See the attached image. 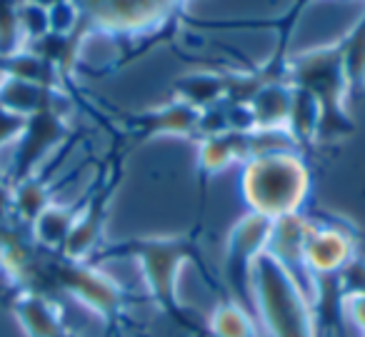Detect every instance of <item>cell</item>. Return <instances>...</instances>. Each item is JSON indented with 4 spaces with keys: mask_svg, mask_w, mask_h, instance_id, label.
Returning a JSON list of instances; mask_svg holds the SVG:
<instances>
[{
    "mask_svg": "<svg viewBox=\"0 0 365 337\" xmlns=\"http://www.w3.org/2000/svg\"><path fill=\"white\" fill-rule=\"evenodd\" d=\"M285 81L305 90L320 108L318 142H333L350 135L355 128L348 113L350 85L343 66L340 43H328L288 58Z\"/></svg>",
    "mask_w": 365,
    "mask_h": 337,
    "instance_id": "obj_1",
    "label": "cell"
},
{
    "mask_svg": "<svg viewBox=\"0 0 365 337\" xmlns=\"http://www.w3.org/2000/svg\"><path fill=\"white\" fill-rule=\"evenodd\" d=\"M240 192L255 215L268 220L298 215L310 197V170L300 152L253 157L243 162Z\"/></svg>",
    "mask_w": 365,
    "mask_h": 337,
    "instance_id": "obj_2",
    "label": "cell"
},
{
    "mask_svg": "<svg viewBox=\"0 0 365 337\" xmlns=\"http://www.w3.org/2000/svg\"><path fill=\"white\" fill-rule=\"evenodd\" d=\"M253 307L265 337H315L308 292L268 250L255 260L250 275Z\"/></svg>",
    "mask_w": 365,
    "mask_h": 337,
    "instance_id": "obj_3",
    "label": "cell"
},
{
    "mask_svg": "<svg viewBox=\"0 0 365 337\" xmlns=\"http://www.w3.org/2000/svg\"><path fill=\"white\" fill-rule=\"evenodd\" d=\"M81 13V28L108 36H148L163 33L188 0H71Z\"/></svg>",
    "mask_w": 365,
    "mask_h": 337,
    "instance_id": "obj_4",
    "label": "cell"
},
{
    "mask_svg": "<svg viewBox=\"0 0 365 337\" xmlns=\"http://www.w3.org/2000/svg\"><path fill=\"white\" fill-rule=\"evenodd\" d=\"M113 252L135 257L158 305L168 312H178L175 285L182 265L195 257L193 237H143V240L123 242Z\"/></svg>",
    "mask_w": 365,
    "mask_h": 337,
    "instance_id": "obj_5",
    "label": "cell"
},
{
    "mask_svg": "<svg viewBox=\"0 0 365 337\" xmlns=\"http://www.w3.org/2000/svg\"><path fill=\"white\" fill-rule=\"evenodd\" d=\"M273 220L255 212H245L228 232L225 240V280L233 290V300L245 310L253 307V290H250V275L253 265L265 250Z\"/></svg>",
    "mask_w": 365,
    "mask_h": 337,
    "instance_id": "obj_6",
    "label": "cell"
},
{
    "mask_svg": "<svg viewBox=\"0 0 365 337\" xmlns=\"http://www.w3.org/2000/svg\"><path fill=\"white\" fill-rule=\"evenodd\" d=\"M358 255L355 237L348 227L330 225V222H315L308 217V230L303 242V262L305 270L315 277L338 275L353 257Z\"/></svg>",
    "mask_w": 365,
    "mask_h": 337,
    "instance_id": "obj_7",
    "label": "cell"
},
{
    "mask_svg": "<svg viewBox=\"0 0 365 337\" xmlns=\"http://www.w3.org/2000/svg\"><path fill=\"white\" fill-rule=\"evenodd\" d=\"M63 138H66V123H63L58 108H46V110H38L28 118L26 130L21 133V142H18L16 152V172H13L16 185L31 177L33 167Z\"/></svg>",
    "mask_w": 365,
    "mask_h": 337,
    "instance_id": "obj_8",
    "label": "cell"
},
{
    "mask_svg": "<svg viewBox=\"0 0 365 337\" xmlns=\"http://www.w3.org/2000/svg\"><path fill=\"white\" fill-rule=\"evenodd\" d=\"M198 120L200 110L190 108L188 103L173 100L168 105L153 108V110H140L133 115V130L138 138L153 135H180V138H198Z\"/></svg>",
    "mask_w": 365,
    "mask_h": 337,
    "instance_id": "obj_9",
    "label": "cell"
},
{
    "mask_svg": "<svg viewBox=\"0 0 365 337\" xmlns=\"http://www.w3.org/2000/svg\"><path fill=\"white\" fill-rule=\"evenodd\" d=\"M61 280L81 300H86L91 307L101 310L103 315H113L120 307V290L108 277H103L98 270H93V267H86L73 260L61 270Z\"/></svg>",
    "mask_w": 365,
    "mask_h": 337,
    "instance_id": "obj_10",
    "label": "cell"
},
{
    "mask_svg": "<svg viewBox=\"0 0 365 337\" xmlns=\"http://www.w3.org/2000/svg\"><path fill=\"white\" fill-rule=\"evenodd\" d=\"M108 197H110V190L103 187V190H98L96 195L88 200L86 210L78 212L76 225H73L71 235H68L66 245H63V252H66L71 260L78 262L81 257H86L88 252L96 247L98 237H101V230H103V217H106Z\"/></svg>",
    "mask_w": 365,
    "mask_h": 337,
    "instance_id": "obj_11",
    "label": "cell"
},
{
    "mask_svg": "<svg viewBox=\"0 0 365 337\" xmlns=\"http://www.w3.org/2000/svg\"><path fill=\"white\" fill-rule=\"evenodd\" d=\"M248 160V133H223V135L200 138L198 165L203 175H215L235 162Z\"/></svg>",
    "mask_w": 365,
    "mask_h": 337,
    "instance_id": "obj_12",
    "label": "cell"
},
{
    "mask_svg": "<svg viewBox=\"0 0 365 337\" xmlns=\"http://www.w3.org/2000/svg\"><path fill=\"white\" fill-rule=\"evenodd\" d=\"M290 100H293V88L288 81L265 83L253 100L248 103V110L253 115L255 128H288Z\"/></svg>",
    "mask_w": 365,
    "mask_h": 337,
    "instance_id": "obj_13",
    "label": "cell"
},
{
    "mask_svg": "<svg viewBox=\"0 0 365 337\" xmlns=\"http://www.w3.org/2000/svg\"><path fill=\"white\" fill-rule=\"evenodd\" d=\"M173 93L180 103H188L195 110H205L225 100V83L220 73H188L173 83Z\"/></svg>",
    "mask_w": 365,
    "mask_h": 337,
    "instance_id": "obj_14",
    "label": "cell"
},
{
    "mask_svg": "<svg viewBox=\"0 0 365 337\" xmlns=\"http://www.w3.org/2000/svg\"><path fill=\"white\" fill-rule=\"evenodd\" d=\"M338 43L340 51H343V66L345 76H348L350 95H360V93H365V8Z\"/></svg>",
    "mask_w": 365,
    "mask_h": 337,
    "instance_id": "obj_15",
    "label": "cell"
},
{
    "mask_svg": "<svg viewBox=\"0 0 365 337\" xmlns=\"http://www.w3.org/2000/svg\"><path fill=\"white\" fill-rule=\"evenodd\" d=\"M210 335L213 337H260L258 320H253L243 305L235 300L220 302L210 315Z\"/></svg>",
    "mask_w": 365,
    "mask_h": 337,
    "instance_id": "obj_16",
    "label": "cell"
},
{
    "mask_svg": "<svg viewBox=\"0 0 365 337\" xmlns=\"http://www.w3.org/2000/svg\"><path fill=\"white\" fill-rule=\"evenodd\" d=\"M288 130H290V135L298 140V145H303V142H318L320 108H318V103H315L305 90H300V88H293Z\"/></svg>",
    "mask_w": 365,
    "mask_h": 337,
    "instance_id": "obj_17",
    "label": "cell"
},
{
    "mask_svg": "<svg viewBox=\"0 0 365 337\" xmlns=\"http://www.w3.org/2000/svg\"><path fill=\"white\" fill-rule=\"evenodd\" d=\"M78 210L66 205H48L41 215L36 217V237L48 247H63L71 235L73 225H76Z\"/></svg>",
    "mask_w": 365,
    "mask_h": 337,
    "instance_id": "obj_18",
    "label": "cell"
},
{
    "mask_svg": "<svg viewBox=\"0 0 365 337\" xmlns=\"http://www.w3.org/2000/svg\"><path fill=\"white\" fill-rule=\"evenodd\" d=\"M11 202L21 217L26 222H36V217L51 205V197H48V187L38 180H23L16 185V192L11 195Z\"/></svg>",
    "mask_w": 365,
    "mask_h": 337,
    "instance_id": "obj_19",
    "label": "cell"
},
{
    "mask_svg": "<svg viewBox=\"0 0 365 337\" xmlns=\"http://www.w3.org/2000/svg\"><path fill=\"white\" fill-rule=\"evenodd\" d=\"M23 322L31 330L33 337H58V322L53 312L48 310L46 302L41 300H26L21 307Z\"/></svg>",
    "mask_w": 365,
    "mask_h": 337,
    "instance_id": "obj_20",
    "label": "cell"
},
{
    "mask_svg": "<svg viewBox=\"0 0 365 337\" xmlns=\"http://www.w3.org/2000/svg\"><path fill=\"white\" fill-rule=\"evenodd\" d=\"M18 23H21V33L28 41H38L46 33H51V16H48V8L38 6L33 0L26 3H18Z\"/></svg>",
    "mask_w": 365,
    "mask_h": 337,
    "instance_id": "obj_21",
    "label": "cell"
},
{
    "mask_svg": "<svg viewBox=\"0 0 365 337\" xmlns=\"http://www.w3.org/2000/svg\"><path fill=\"white\" fill-rule=\"evenodd\" d=\"M21 23H18V0H0V53L11 56L18 51L21 41Z\"/></svg>",
    "mask_w": 365,
    "mask_h": 337,
    "instance_id": "obj_22",
    "label": "cell"
},
{
    "mask_svg": "<svg viewBox=\"0 0 365 337\" xmlns=\"http://www.w3.org/2000/svg\"><path fill=\"white\" fill-rule=\"evenodd\" d=\"M338 280V290L345 297H355V295H365V260L355 255L343 270L335 275Z\"/></svg>",
    "mask_w": 365,
    "mask_h": 337,
    "instance_id": "obj_23",
    "label": "cell"
},
{
    "mask_svg": "<svg viewBox=\"0 0 365 337\" xmlns=\"http://www.w3.org/2000/svg\"><path fill=\"white\" fill-rule=\"evenodd\" d=\"M26 123H28V118L18 115V113L0 105V145H6V142L21 138V133L26 130Z\"/></svg>",
    "mask_w": 365,
    "mask_h": 337,
    "instance_id": "obj_24",
    "label": "cell"
},
{
    "mask_svg": "<svg viewBox=\"0 0 365 337\" xmlns=\"http://www.w3.org/2000/svg\"><path fill=\"white\" fill-rule=\"evenodd\" d=\"M343 317L365 335V295L345 297L343 300Z\"/></svg>",
    "mask_w": 365,
    "mask_h": 337,
    "instance_id": "obj_25",
    "label": "cell"
},
{
    "mask_svg": "<svg viewBox=\"0 0 365 337\" xmlns=\"http://www.w3.org/2000/svg\"><path fill=\"white\" fill-rule=\"evenodd\" d=\"M300 3H303V6H305V8H308V6H310V3H315V0H300Z\"/></svg>",
    "mask_w": 365,
    "mask_h": 337,
    "instance_id": "obj_26",
    "label": "cell"
},
{
    "mask_svg": "<svg viewBox=\"0 0 365 337\" xmlns=\"http://www.w3.org/2000/svg\"><path fill=\"white\" fill-rule=\"evenodd\" d=\"M18 3H26V0H18Z\"/></svg>",
    "mask_w": 365,
    "mask_h": 337,
    "instance_id": "obj_27",
    "label": "cell"
},
{
    "mask_svg": "<svg viewBox=\"0 0 365 337\" xmlns=\"http://www.w3.org/2000/svg\"><path fill=\"white\" fill-rule=\"evenodd\" d=\"M363 337H365V335H363Z\"/></svg>",
    "mask_w": 365,
    "mask_h": 337,
    "instance_id": "obj_28",
    "label": "cell"
}]
</instances>
